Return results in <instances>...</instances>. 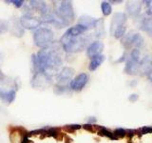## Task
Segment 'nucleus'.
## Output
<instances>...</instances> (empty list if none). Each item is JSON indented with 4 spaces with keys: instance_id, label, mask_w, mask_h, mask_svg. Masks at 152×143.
Masks as SVG:
<instances>
[{
    "instance_id": "nucleus-19",
    "label": "nucleus",
    "mask_w": 152,
    "mask_h": 143,
    "mask_svg": "<svg viewBox=\"0 0 152 143\" xmlns=\"http://www.w3.org/2000/svg\"><path fill=\"white\" fill-rule=\"evenodd\" d=\"M104 61V55H100L93 57V58H91V60H90V63L88 65V70L95 71L96 69L99 68L100 65H101Z\"/></svg>"
},
{
    "instance_id": "nucleus-21",
    "label": "nucleus",
    "mask_w": 152,
    "mask_h": 143,
    "mask_svg": "<svg viewBox=\"0 0 152 143\" xmlns=\"http://www.w3.org/2000/svg\"><path fill=\"white\" fill-rule=\"evenodd\" d=\"M98 133L100 136H107L108 138H110V139H117V138L115 137V136H114V133L110 131H108L107 128L104 127H99L98 130H97Z\"/></svg>"
},
{
    "instance_id": "nucleus-2",
    "label": "nucleus",
    "mask_w": 152,
    "mask_h": 143,
    "mask_svg": "<svg viewBox=\"0 0 152 143\" xmlns=\"http://www.w3.org/2000/svg\"><path fill=\"white\" fill-rule=\"evenodd\" d=\"M53 13L54 24L56 27L63 28L69 26L75 19V13L73 11L72 3L70 1H56L53 2Z\"/></svg>"
},
{
    "instance_id": "nucleus-11",
    "label": "nucleus",
    "mask_w": 152,
    "mask_h": 143,
    "mask_svg": "<svg viewBox=\"0 0 152 143\" xmlns=\"http://www.w3.org/2000/svg\"><path fill=\"white\" fill-rule=\"evenodd\" d=\"M126 14L125 13H116L113 14L112 20L110 23V32L113 35L119 27L124 26L126 21Z\"/></svg>"
},
{
    "instance_id": "nucleus-16",
    "label": "nucleus",
    "mask_w": 152,
    "mask_h": 143,
    "mask_svg": "<svg viewBox=\"0 0 152 143\" xmlns=\"http://www.w3.org/2000/svg\"><path fill=\"white\" fill-rule=\"evenodd\" d=\"M98 20L99 19H95V18H93L91 16H88V15H82L79 18L78 24L86 27L88 30V29H91V28H96Z\"/></svg>"
},
{
    "instance_id": "nucleus-10",
    "label": "nucleus",
    "mask_w": 152,
    "mask_h": 143,
    "mask_svg": "<svg viewBox=\"0 0 152 143\" xmlns=\"http://www.w3.org/2000/svg\"><path fill=\"white\" fill-rule=\"evenodd\" d=\"M88 82V75L86 73L79 74L70 81L69 88L72 91L79 92V91H81L86 85H87Z\"/></svg>"
},
{
    "instance_id": "nucleus-23",
    "label": "nucleus",
    "mask_w": 152,
    "mask_h": 143,
    "mask_svg": "<svg viewBox=\"0 0 152 143\" xmlns=\"http://www.w3.org/2000/svg\"><path fill=\"white\" fill-rule=\"evenodd\" d=\"M126 25L121 26V27H119L115 32H114L113 35H114V37H115V38H117V39H119V38H123L124 36H125V35H126Z\"/></svg>"
},
{
    "instance_id": "nucleus-24",
    "label": "nucleus",
    "mask_w": 152,
    "mask_h": 143,
    "mask_svg": "<svg viewBox=\"0 0 152 143\" xmlns=\"http://www.w3.org/2000/svg\"><path fill=\"white\" fill-rule=\"evenodd\" d=\"M10 28V23L7 20H4V19H1L0 20V32L1 33H5L7 32Z\"/></svg>"
},
{
    "instance_id": "nucleus-9",
    "label": "nucleus",
    "mask_w": 152,
    "mask_h": 143,
    "mask_svg": "<svg viewBox=\"0 0 152 143\" xmlns=\"http://www.w3.org/2000/svg\"><path fill=\"white\" fill-rule=\"evenodd\" d=\"M20 24L23 29H28V30H34L41 25L40 18H38L32 14L25 13L23 14L20 18Z\"/></svg>"
},
{
    "instance_id": "nucleus-12",
    "label": "nucleus",
    "mask_w": 152,
    "mask_h": 143,
    "mask_svg": "<svg viewBox=\"0 0 152 143\" xmlns=\"http://www.w3.org/2000/svg\"><path fill=\"white\" fill-rule=\"evenodd\" d=\"M104 43L101 41H93L90 43V45L87 48V55L89 58H93V57L100 55L102 54L104 50Z\"/></svg>"
},
{
    "instance_id": "nucleus-17",
    "label": "nucleus",
    "mask_w": 152,
    "mask_h": 143,
    "mask_svg": "<svg viewBox=\"0 0 152 143\" xmlns=\"http://www.w3.org/2000/svg\"><path fill=\"white\" fill-rule=\"evenodd\" d=\"M16 92L13 89L9 90H0V98L7 103H12L15 99Z\"/></svg>"
},
{
    "instance_id": "nucleus-8",
    "label": "nucleus",
    "mask_w": 152,
    "mask_h": 143,
    "mask_svg": "<svg viewBox=\"0 0 152 143\" xmlns=\"http://www.w3.org/2000/svg\"><path fill=\"white\" fill-rule=\"evenodd\" d=\"M74 75V70L69 67H64L56 75V80L58 82V86L62 87H68L69 86L70 81L72 80V76Z\"/></svg>"
},
{
    "instance_id": "nucleus-14",
    "label": "nucleus",
    "mask_w": 152,
    "mask_h": 143,
    "mask_svg": "<svg viewBox=\"0 0 152 143\" xmlns=\"http://www.w3.org/2000/svg\"><path fill=\"white\" fill-rule=\"evenodd\" d=\"M152 72V57L149 55L145 56L140 62L139 73L142 75H148Z\"/></svg>"
},
{
    "instance_id": "nucleus-18",
    "label": "nucleus",
    "mask_w": 152,
    "mask_h": 143,
    "mask_svg": "<svg viewBox=\"0 0 152 143\" xmlns=\"http://www.w3.org/2000/svg\"><path fill=\"white\" fill-rule=\"evenodd\" d=\"M9 23H10V28L9 29H11L12 32L13 33L14 35L19 36V37L23 35L24 29L21 26L20 21L18 22L16 19H12L11 21H9Z\"/></svg>"
},
{
    "instance_id": "nucleus-27",
    "label": "nucleus",
    "mask_w": 152,
    "mask_h": 143,
    "mask_svg": "<svg viewBox=\"0 0 152 143\" xmlns=\"http://www.w3.org/2000/svg\"><path fill=\"white\" fill-rule=\"evenodd\" d=\"M11 2L13 3L14 6L17 7V8H21L23 5H24V3H25L24 1H22V0H18V1H16V0H12Z\"/></svg>"
},
{
    "instance_id": "nucleus-13",
    "label": "nucleus",
    "mask_w": 152,
    "mask_h": 143,
    "mask_svg": "<svg viewBox=\"0 0 152 143\" xmlns=\"http://www.w3.org/2000/svg\"><path fill=\"white\" fill-rule=\"evenodd\" d=\"M141 10H142V2H139V1L127 2L126 5V11L127 14L133 18H136L141 13Z\"/></svg>"
},
{
    "instance_id": "nucleus-33",
    "label": "nucleus",
    "mask_w": 152,
    "mask_h": 143,
    "mask_svg": "<svg viewBox=\"0 0 152 143\" xmlns=\"http://www.w3.org/2000/svg\"><path fill=\"white\" fill-rule=\"evenodd\" d=\"M2 77H3V74H2V72L0 71V79H2Z\"/></svg>"
},
{
    "instance_id": "nucleus-25",
    "label": "nucleus",
    "mask_w": 152,
    "mask_h": 143,
    "mask_svg": "<svg viewBox=\"0 0 152 143\" xmlns=\"http://www.w3.org/2000/svg\"><path fill=\"white\" fill-rule=\"evenodd\" d=\"M113 133L116 138L123 137V136H126V130H125V129H123V128H119V129H116V130L113 132Z\"/></svg>"
},
{
    "instance_id": "nucleus-3",
    "label": "nucleus",
    "mask_w": 152,
    "mask_h": 143,
    "mask_svg": "<svg viewBox=\"0 0 152 143\" xmlns=\"http://www.w3.org/2000/svg\"><path fill=\"white\" fill-rule=\"evenodd\" d=\"M90 40V36L88 35H80L76 37H68L63 35L61 37L60 43L62 48L65 52L73 54V52H78L83 51Z\"/></svg>"
},
{
    "instance_id": "nucleus-29",
    "label": "nucleus",
    "mask_w": 152,
    "mask_h": 143,
    "mask_svg": "<svg viewBox=\"0 0 152 143\" xmlns=\"http://www.w3.org/2000/svg\"><path fill=\"white\" fill-rule=\"evenodd\" d=\"M128 99H129V101H131V102H135V101H137V100H138V95L136 94H131L130 97H128Z\"/></svg>"
},
{
    "instance_id": "nucleus-15",
    "label": "nucleus",
    "mask_w": 152,
    "mask_h": 143,
    "mask_svg": "<svg viewBox=\"0 0 152 143\" xmlns=\"http://www.w3.org/2000/svg\"><path fill=\"white\" fill-rule=\"evenodd\" d=\"M87 31H88V29L86 27L80 25V24H77V25L68 29V31L64 33V35L68 36V37H76V36L82 35L83 33H85Z\"/></svg>"
},
{
    "instance_id": "nucleus-1",
    "label": "nucleus",
    "mask_w": 152,
    "mask_h": 143,
    "mask_svg": "<svg viewBox=\"0 0 152 143\" xmlns=\"http://www.w3.org/2000/svg\"><path fill=\"white\" fill-rule=\"evenodd\" d=\"M58 50V48L53 47L52 43L50 47L42 49L36 55H33L31 59L35 73L42 72L50 76L56 74L63 63L62 56Z\"/></svg>"
},
{
    "instance_id": "nucleus-6",
    "label": "nucleus",
    "mask_w": 152,
    "mask_h": 143,
    "mask_svg": "<svg viewBox=\"0 0 152 143\" xmlns=\"http://www.w3.org/2000/svg\"><path fill=\"white\" fill-rule=\"evenodd\" d=\"M122 44L126 49H129L132 47L134 49H139L144 44V38L139 33L130 32L122 38Z\"/></svg>"
},
{
    "instance_id": "nucleus-20",
    "label": "nucleus",
    "mask_w": 152,
    "mask_h": 143,
    "mask_svg": "<svg viewBox=\"0 0 152 143\" xmlns=\"http://www.w3.org/2000/svg\"><path fill=\"white\" fill-rule=\"evenodd\" d=\"M140 29L152 37V16L149 18H145L140 24Z\"/></svg>"
},
{
    "instance_id": "nucleus-7",
    "label": "nucleus",
    "mask_w": 152,
    "mask_h": 143,
    "mask_svg": "<svg viewBox=\"0 0 152 143\" xmlns=\"http://www.w3.org/2000/svg\"><path fill=\"white\" fill-rule=\"evenodd\" d=\"M52 83V78L51 76L47 74L42 72H37L34 73V75L31 78V86L34 89H47L49 88Z\"/></svg>"
},
{
    "instance_id": "nucleus-28",
    "label": "nucleus",
    "mask_w": 152,
    "mask_h": 143,
    "mask_svg": "<svg viewBox=\"0 0 152 143\" xmlns=\"http://www.w3.org/2000/svg\"><path fill=\"white\" fill-rule=\"evenodd\" d=\"M66 129H69V130H77V129L81 128V125H77V124H74V125H66Z\"/></svg>"
},
{
    "instance_id": "nucleus-30",
    "label": "nucleus",
    "mask_w": 152,
    "mask_h": 143,
    "mask_svg": "<svg viewBox=\"0 0 152 143\" xmlns=\"http://www.w3.org/2000/svg\"><path fill=\"white\" fill-rule=\"evenodd\" d=\"M146 14H147V15L152 16V5H150L149 7H147V9H146Z\"/></svg>"
},
{
    "instance_id": "nucleus-4",
    "label": "nucleus",
    "mask_w": 152,
    "mask_h": 143,
    "mask_svg": "<svg viewBox=\"0 0 152 143\" xmlns=\"http://www.w3.org/2000/svg\"><path fill=\"white\" fill-rule=\"evenodd\" d=\"M53 32L50 28H38L33 33L34 44L41 49H46L50 47L53 43Z\"/></svg>"
},
{
    "instance_id": "nucleus-5",
    "label": "nucleus",
    "mask_w": 152,
    "mask_h": 143,
    "mask_svg": "<svg viewBox=\"0 0 152 143\" xmlns=\"http://www.w3.org/2000/svg\"><path fill=\"white\" fill-rule=\"evenodd\" d=\"M139 66H140V51L139 49H133L126 59L125 73L130 75H135L139 73Z\"/></svg>"
},
{
    "instance_id": "nucleus-26",
    "label": "nucleus",
    "mask_w": 152,
    "mask_h": 143,
    "mask_svg": "<svg viewBox=\"0 0 152 143\" xmlns=\"http://www.w3.org/2000/svg\"><path fill=\"white\" fill-rule=\"evenodd\" d=\"M141 133H152V127L150 126H145L144 128H142L141 129Z\"/></svg>"
},
{
    "instance_id": "nucleus-22",
    "label": "nucleus",
    "mask_w": 152,
    "mask_h": 143,
    "mask_svg": "<svg viewBox=\"0 0 152 143\" xmlns=\"http://www.w3.org/2000/svg\"><path fill=\"white\" fill-rule=\"evenodd\" d=\"M101 9H102V13H103V14L104 16L109 15V14H110L111 12H112L111 5L107 1H104V2L101 3Z\"/></svg>"
},
{
    "instance_id": "nucleus-31",
    "label": "nucleus",
    "mask_w": 152,
    "mask_h": 143,
    "mask_svg": "<svg viewBox=\"0 0 152 143\" xmlns=\"http://www.w3.org/2000/svg\"><path fill=\"white\" fill-rule=\"evenodd\" d=\"M88 124H90V123L96 122V121H97V119H96V117H88Z\"/></svg>"
},
{
    "instance_id": "nucleus-32",
    "label": "nucleus",
    "mask_w": 152,
    "mask_h": 143,
    "mask_svg": "<svg viewBox=\"0 0 152 143\" xmlns=\"http://www.w3.org/2000/svg\"><path fill=\"white\" fill-rule=\"evenodd\" d=\"M123 1H122V0H117V1H113V0H112V1H110V3H122Z\"/></svg>"
}]
</instances>
